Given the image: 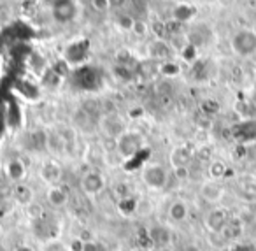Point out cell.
Returning <instances> with one entry per match:
<instances>
[{"instance_id": "1", "label": "cell", "mask_w": 256, "mask_h": 251, "mask_svg": "<svg viewBox=\"0 0 256 251\" xmlns=\"http://www.w3.org/2000/svg\"><path fill=\"white\" fill-rule=\"evenodd\" d=\"M140 179L150 190L162 191L168 184V170L158 162H150L140 170Z\"/></svg>"}, {"instance_id": "2", "label": "cell", "mask_w": 256, "mask_h": 251, "mask_svg": "<svg viewBox=\"0 0 256 251\" xmlns=\"http://www.w3.org/2000/svg\"><path fill=\"white\" fill-rule=\"evenodd\" d=\"M142 148H144V139L136 130H126L116 141V153L121 160L134 158V156L139 155Z\"/></svg>"}, {"instance_id": "3", "label": "cell", "mask_w": 256, "mask_h": 251, "mask_svg": "<svg viewBox=\"0 0 256 251\" xmlns=\"http://www.w3.org/2000/svg\"><path fill=\"white\" fill-rule=\"evenodd\" d=\"M232 51L237 57L249 58L256 55V30L242 29L232 37Z\"/></svg>"}, {"instance_id": "4", "label": "cell", "mask_w": 256, "mask_h": 251, "mask_svg": "<svg viewBox=\"0 0 256 251\" xmlns=\"http://www.w3.org/2000/svg\"><path fill=\"white\" fill-rule=\"evenodd\" d=\"M79 186H81V191L86 195V197L95 198L106 190L107 179L102 172H98V170H88V172L82 174Z\"/></svg>"}, {"instance_id": "5", "label": "cell", "mask_w": 256, "mask_h": 251, "mask_svg": "<svg viewBox=\"0 0 256 251\" xmlns=\"http://www.w3.org/2000/svg\"><path fill=\"white\" fill-rule=\"evenodd\" d=\"M98 128L106 137L114 139V141H118L126 132L124 120L118 113H107L102 118H98Z\"/></svg>"}, {"instance_id": "6", "label": "cell", "mask_w": 256, "mask_h": 251, "mask_svg": "<svg viewBox=\"0 0 256 251\" xmlns=\"http://www.w3.org/2000/svg\"><path fill=\"white\" fill-rule=\"evenodd\" d=\"M230 135L238 146H248L256 142V120L248 118L230 128Z\"/></svg>"}, {"instance_id": "7", "label": "cell", "mask_w": 256, "mask_h": 251, "mask_svg": "<svg viewBox=\"0 0 256 251\" xmlns=\"http://www.w3.org/2000/svg\"><path fill=\"white\" fill-rule=\"evenodd\" d=\"M39 177L44 184H48V188L58 186L62 177H64V169H62V165L58 163V160L46 158L39 165Z\"/></svg>"}, {"instance_id": "8", "label": "cell", "mask_w": 256, "mask_h": 251, "mask_svg": "<svg viewBox=\"0 0 256 251\" xmlns=\"http://www.w3.org/2000/svg\"><path fill=\"white\" fill-rule=\"evenodd\" d=\"M228 219H230V214L224 207H212L209 212L206 214V228L209 230L210 233H221L223 228L226 226Z\"/></svg>"}, {"instance_id": "9", "label": "cell", "mask_w": 256, "mask_h": 251, "mask_svg": "<svg viewBox=\"0 0 256 251\" xmlns=\"http://www.w3.org/2000/svg\"><path fill=\"white\" fill-rule=\"evenodd\" d=\"M78 15V6L74 0H54L53 18L56 23H68Z\"/></svg>"}, {"instance_id": "10", "label": "cell", "mask_w": 256, "mask_h": 251, "mask_svg": "<svg viewBox=\"0 0 256 251\" xmlns=\"http://www.w3.org/2000/svg\"><path fill=\"white\" fill-rule=\"evenodd\" d=\"M198 193H200V197H202L204 200L207 202V204H218V202L223 198L224 188L221 186L218 181L210 179V181H206V183H202Z\"/></svg>"}, {"instance_id": "11", "label": "cell", "mask_w": 256, "mask_h": 251, "mask_svg": "<svg viewBox=\"0 0 256 251\" xmlns=\"http://www.w3.org/2000/svg\"><path fill=\"white\" fill-rule=\"evenodd\" d=\"M148 53H150V57L153 58V60H158L164 64V62L170 60L174 50H172V46L165 39H154L153 43H150V46H148Z\"/></svg>"}, {"instance_id": "12", "label": "cell", "mask_w": 256, "mask_h": 251, "mask_svg": "<svg viewBox=\"0 0 256 251\" xmlns=\"http://www.w3.org/2000/svg\"><path fill=\"white\" fill-rule=\"evenodd\" d=\"M4 172L8 176V179L12 181L14 184L23 183V179L26 177V165L22 158H11L4 165Z\"/></svg>"}, {"instance_id": "13", "label": "cell", "mask_w": 256, "mask_h": 251, "mask_svg": "<svg viewBox=\"0 0 256 251\" xmlns=\"http://www.w3.org/2000/svg\"><path fill=\"white\" fill-rule=\"evenodd\" d=\"M46 202L50 207L53 209H64L68 204V193L65 188L58 186H50L46 190Z\"/></svg>"}, {"instance_id": "14", "label": "cell", "mask_w": 256, "mask_h": 251, "mask_svg": "<svg viewBox=\"0 0 256 251\" xmlns=\"http://www.w3.org/2000/svg\"><path fill=\"white\" fill-rule=\"evenodd\" d=\"M11 197H12V200L22 205V207H26V205L36 200V193H34V190L26 183H16L14 186H12Z\"/></svg>"}, {"instance_id": "15", "label": "cell", "mask_w": 256, "mask_h": 251, "mask_svg": "<svg viewBox=\"0 0 256 251\" xmlns=\"http://www.w3.org/2000/svg\"><path fill=\"white\" fill-rule=\"evenodd\" d=\"M193 158V149L190 146H176L170 151V165L172 169H178V167H188V163Z\"/></svg>"}, {"instance_id": "16", "label": "cell", "mask_w": 256, "mask_h": 251, "mask_svg": "<svg viewBox=\"0 0 256 251\" xmlns=\"http://www.w3.org/2000/svg\"><path fill=\"white\" fill-rule=\"evenodd\" d=\"M188 214H190V207L184 200L181 198H176L168 204V209H167V216L170 221L174 223H182L188 219Z\"/></svg>"}, {"instance_id": "17", "label": "cell", "mask_w": 256, "mask_h": 251, "mask_svg": "<svg viewBox=\"0 0 256 251\" xmlns=\"http://www.w3.org/2000/svg\"><path fill=\"white\" fill-rule=\"evenodd\" d=\"M150 235H151V240H153L154 244H158V246H162V247L168 246V244L172 242V232L167 228V226H164V225L151 226Z\"/></svg>"}, {"instance_id": "18", "label": "cell", "mask_w": 256, "mask_h": 251, "mask_svg": "<svg viewBox=\"0 0 256 251\" xmlns=\"http://www.w3.org/2000/svg\"><path fill=\"white\" fill-rule=\"evenodd\" d=\"M23 211H25L26 218H28L32 223L46 218V209H44V205L40 204V202H37V200H34L32 204H28L26 207H23Z\"/></svg>"}, {"instance_id": "19", "label": "cell", "mask_w": 256, "mask_h": 251, "mask_svg": "<svg viewBox=\"0 0 256 251\" xmlns=\"http://www.w3.org/2000/svg\"><path fill=\"white\" fill-rule=\"evenodd\" d=\"M195 13H196V9L193 8V6L181 4V6H178V8L174 9V20L178 23H186V22H190L193 16H195Z\"/></svg>"}, {"instance_id": "20", "label": "cell", "mask_w": 256, "mask_h": 251, "mask_svg": "<svg viewBox=\"0 0 256 251\" xmlns=\"http://www.w3.org/2000/svg\"><path fill=\"white\" fill-rule=\"evenodd\" d=\"M226 172H228L226 163L221 162V160H214L209 165V176H210V179H214V181L223 179V177L226 176Z\"/></svg>"}, {"instance_id": "21", "label": "cell", "mask_w": 256, "mask_h": 251, "mask_svg": "<svg viewBox=\"0 0 256 251\" xmlns=\"http://www.w3.org/2000/svg\"><path fill=\"white\" fill-rule=\"evenodd\" d=\"M30 142L36 149H48V132L46 130H34L30 134Z\"/></svg>"}, {"instance_id": "22", "label": "cell", "mask_w": 256, "mask_h": 251, "mask_svg": "<svg viewBox=\"0 0 256 251\" xmlns=\"http://www.w3.org/2000/svg\"><path fill=\"white\" fill-rule=\"evenodd\" d=\"M136 22H137V20L134 18L130 13H120V15H118V18H116V25L120 27L121 30H124V32H132Z\"/></svg>"}, {"instance_id": "23", "label": "cell", "mask_w": 256, "mask_h": 251, "mask_svg": "<svg viewBox=\"0 0 256 251\" xmlns=\"http://www.w3.org/2000/svg\"><path fill=\"white\" fill-rule=\"evenodd\" d=\"M158 71H160L162 76H167V78H174V76L181 74V67H179V64H176V62H172V60L160 64V69H158Z\"/></svg>"}, {"instance_id": "24", "label": "cell", "mask_w": 256, "mask_h": 251, "mask_svg": "<svg viewBox=\"0 0 256 251\" xmlns=\"http://www.w3.org/2000/svg\"><path fill=\"white\" fill-rule=\"evenodd\" d=\"M200 107H202V113L207 114V116H212V114L220 113V102L214 99H206L200 104Z\"/></svg>"}, {"instance_id": "25", "label": "cell", "mask_w": 256, "mask_h": 251, "mask_svg": "<svg viewBox=\"0 0 256 251\" xmlns=\"http://www.w3.org/2000/svg\"><path fill=\"white\" fill-rule=\"evenodd\" d=\"M230 251H256V244L252 240H235L230 244Z\"/></svg>"}, {"instance_id": "26", "label": "cell", "mask_w": 256, "mask_h": 251, "mask_svg": "<svg viewBox=\"0 0 256 251\" xmlns=\"http://www.w3.org/2000/svg\"><path fill=\"white\" fill-rule=\"evenodd\" d=\"M114 72H116V76H120L121 79H124V81H130V79L134 78V72L130 71L128 65H116Z\"/></svg>"}, {"instance_id": "27", "label": "cell", "mask_w": 256, "mask_h": 251, "mask_svg": "<svg viewBox=\"0 0 256 251\" xmlns=\"http://www.w3.org/2000/svg\"><path fill=\"white\" fill-rule=\"evenodd\" d=\"M65 247H67V251H82L84 249V239H81L79 235L72 237Z\"/></svg>"}, {"instance_id": "28", "label": "cell", "mask_w": 256, "mask_h": 251, "mask_svg": "<svg viewBox=\"0 0 256 251\" xmlns=\"http://www.w3.org/2000/svg\"><path fill=\"white\" fill-rule=\"evenodd\" d=\"M181 55H182V58H184L186 62H193L196 58V48H195V44L190 43L188 46H186L184 50L181 51Z\"/></svg>"}, {"instance_id": "29", "label": "cell", "mask_w": 256, "mask_h": 251, "mask_svg": "<svg viewBox=\"0 0 256 251\" xmlns=\"http://www.w3.org/2000/svg\"><path fill=\"white\" fill-rule=\"evenodd\" d=\"M92 8L95 9L96 13H106L110 9L109 0H92Z\"/></svg>"}, {"instance_id": "30", "label": "cell", "mask_w": 256, "mask_h": 251, "mask_svg": "<svg viewBox=\"0 0 256 251\" xmlns=\"http://www.w3.org/2000/svg\"><path fill=\"white\" fill-rule=\"evenodd\" d=\"M132 32H136L139 37H144L148 34V25L144 22H140V20H137L136 22V25H134V30Z\"/></svg>"}, {"instance_id": "31", "label": "cell", "mask_w": 256, "mask_h": 251, "mask_svg": "<svg viewBox=\"0 0 256 251\" xmlns=\"http://www.w3.org/2000/svg\"><path fill=\"white\" fill-rule=\"evenodd\" d=\"M174 170V176L178 177L179 181H186L190 177V169L188 167H178V169H172Z\"/></svg>"}, {"instance_id": "32", "label": "cell", "mask_w": 256, "mask_h": 251, "mask_svg": "<svg viewBox=\"0 0 256 251\" xmlns=\"http://www.w3.org/2000/svg\"><path fill=\"white\" fill-rule=\"evenodd\" d=\"M82 251H100V242L95 239L84 240V249Z\"/></svg>"}, {"instance_id": "33", "label": "cell", "mask_w": 256, "mask_h": 251, "mask_svg": "<svg viewBox=\"0 0 256 251\" xmlns=\"http://www.w3.org/2000/svg\"><path fill=\"white\" fill-rule=\"evenodd\" d=\"M132 2V6L136 9H139L137 13H146V9H148V0H130Z\"/></svg>"}, {"instance_id": "34", "label": "cell", "mask_w": 256, "mask_h": 251, "mask_svg": "<svg viewBox=\"0 0 256 251\" xmlns=\"http://www.w3.org/2000/svg\"><path fill=\"white\" fill-rule=\"evenodd\" d=\"M109 4H110V8H114V9H121V8H124L126 0H109Z\"/></svg>"}, {"instance_id": "35", "label": "cell", "mask_w": 256, "mask_h": 251, "mask_svg": "<svg viewBox=\"0 0 256 251\" xmlns=\"http://www.w3.org/2000/svg\"><path fill=\"white\" fill-rule=\"evenodd\" d=\"M12 251H36L30 244H18Z\"/></svg>"}, {"instance_id": "36", "label": "cell", "mask_w": 256, "mask_h": 251, "mask_svg": "<svg viewBox=\"0 0 256 251\" xmlns=\"http://www.w3.org/2000/svg\"><path fill=\"white\" fill-rule=\"evenodd\" d=\"M2 232H4V225H2V221H0V235H2Z\"/></svg>"}]
</instances>
